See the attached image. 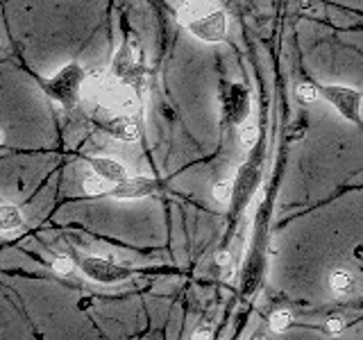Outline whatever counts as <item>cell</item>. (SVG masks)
Wrapping results in <instances>:
<instances>
[{"instance_id":"6da1fadb","label":"cell","mask_w":363,"mask_h":340,"mask_svg":"<svg viewBox=\"0 0 363 340\" xmlns=\"http://www.w3.org/2000/svg\"><path fill=\"white\" fill-rule=\"evenodd\" d=\"M84 79L86 73L79 64H66L60 73H55L52 77L43 79L41 86L55 102H60L64 107H75L84 91Z\"/></svg>"},{"instance_id":"7a4b0ae2","label":"cell","mask_w":363,"mask_h":340,"mask_svg":"<svg viewBox=\"0 0 363 340\" xmlns=\"http://www.w3.org/2000/svg\"><path fill=\"white\" fill-rule=\"evenodd\" d=\"M73 261L91 281H98V283H121L125 279H130L132 275V270L128 266H123L118 261L107 259V256H89V254L73 252Z\"/></svg>"},{"instance_id":"3957f363","label":"cell","mask_w":363,"mask_h":340,"mask_svg":"<svg viewBox=\"0 0 363 340\" xmlns=\"http://www.w3.org/2000/svg\"><path fill=\"white\" fill-rule=\"evenodd\" d=\"M320 96L345 120L361 123V105H363V94H361V91L352 89V86H343V84H325L320 89Z\"/></svg>"},{"instance_id":"277c9868","label":"cell","mask_w":363,"mask_h":340,"mask_svg":"<svg viewBox=\"0 0 363 340\" xmlns=\"http://www.w3.org/2000/svg\"><path fill=\"white\" fill-rule=\"evenodd\" d=\"M111 75L121 79L125 84H132L134 89L141 84L143 79V60H141V48L136 41H125L121 50L116 52V60L111 66Z\"/></svg>"},{"instance_id":"5b68a950","label":"cell","mask_w":363,"mask_h":340,"mask_svg":"<svg viewBox=\"0 0 363 340\" xmlns=\"http://www.w3.org/2000/svg\"><path fill=\"white\" fill-rule=\"evenodd\" d=\"M186 28L193 37L204 41V43H220L227 37L230 21H227V14L223 9H211L209 14H204L193 23H189Z\"/></svg>"},{"instance_id":"8992f818","label":"cell","mask_w":363,"mask_h":340,"mask_svg":"<svg viewBox=\"0 0 363 340\" xmlns=\"http://www.w3.org/2000/svg\"><path fill=\"white\" fill-rule=\"evenodd\" d=\"M159 191V181L152 177H125L118 184H113L109 196L116 198V200H139V198H147V196H155Z\"/></svg>"},{"instance_id":"52a82bcc","label":"cell","mask_w":363,"mask_h":340,"mask_svg":"<svg viewBox=\"0 0 363 340\" xmlns=\"http://www.w3.org/2000/svg\"><path fill=\"white\" fill-rule=\"evenodd\" d=\"M107 130L111 136H116L121 141H128V143H134L141 139V128H139V120H136L134 113H121V116L113 118Z\"/></svg>"},{"instance_id":"ba28073f","label":"cell","mask_w":363,"mask_h":340,"mask_svg":"<svg viewBox=\"0 0 363 340\" xmlns=\"http://www.w3.org/2000/svg\"><path fill=\"white\" fill-rule=\"evenodd\" d=\"M89 166H91V170H96V173L102 175L107 181H111V184H118V181H123L125 177H128L125 166L121 162H116V159H109V157H91Z\"/></svg>"},{"instance_id":"9c48e42d","label":"cell","mask_w":363,"mask_h":340,"mask_svg":"<svg viewBox=\"0 0 363 340\" xmlns=\"http://www.w3.org/2000/svg\"><path fill=\"white\" fill-rule=\"evenodd\" d=\"M227 111L234 125H241L250 111V96L243 86H232V94L227 98Z\"/></svg>"},{"instance_id":"30bf717a","label":"cell","mask_w":363,"mask_h":340,"mask_svg":"<svg viewBox=\"0 0 363 340\" xmlns=\"http://www.w3.org/2000/svg\"><path fill=\"white\" fill-rule=\"evenodd\" d=\"M23 225H26V215H23V211L16 207V204L3 202V207H0V232L9 236L11 232H18Z\"/></svg>"},{"instance_id":"8fae6325","label":"cell","mask_w":363,"mask_h":340,"mask_svg":"<svg viewBox=\"0 0 363 340\" xmlns=\"http://www.w3.org/2000/svg\"><path fill=\"white\" fill-rule=\"evenodd\" d=\"M211 5H213L211 0H184L182 7L177 9V21L182 23V26H189V23H193L196 18L209 14V11L213 9Z\"/></svg>"},{"instance_id":"7c38bea8","label":"cell","mask_w":363,"mask_h":340,"mask_svg":"<svg viewBox=\"0 0 363 340\" xmlns=\"http://www.w3.org/2000/svg\"><path fill=\"white\" fill-rule=\"evenodd\" d=\"M329 288H332V293L338 295V298L352 293V288H354V277H352V272H347L343 268L334 270L332 275H329Z\"/></svg>"},{"instance_id":"4fadbf2b","label":"cell","mask_w":363,"mask_h":340,"mask_svg":"<svg viewBox=\"0 0 363 340\" xmlns=\"http://www.w3.org/2000/svg\"><path fill=\"white\" fill-rule=\"evenodd\" d=\"M82 186H84V193L86 196H105V193L111 191V181H107L102 175H98L96 170H91V173L84 177L82 181Z\"/></svg>"},{"instance_id":"5bb4252c","label":"cell","mask_w":363,"mask_h":340,"mask_svg":"<svg viewBox=\"0 0 363 340\" xmlns=\"http://www.w3.org/2000/svg\"><path fill=\"white\" fill-rule=\"evenodd\" d=\"M211 196L216 202H232L234 196H236V184L234 181H218V184H213V191H211Z\"/></svg>"},{"instance_id":"9a60e30c","label":"cell","mask_w":363,"mask_h":340,"mask_svg":"<svg viewBox=\"0 0 363 340\" xmlns=\"http://www.w3.org/2000/svg\"><path fill=\"white\" fill-rule=\"evenodd\" d=\"M295 98H298L302 105H311L318 98H320V89L315 84H309V82H300L295 86Z\"/></svg>"},{"instance_id":"2e32d148","label":"cell","mask_w":363,"mask_h":340,"mask_svg":"<svg viewBox=\"0 0 363 340\" xmlns=\"http://www.w3.org/2000/svg\"><path fill=\"white\" fill-rule=\"evenodd\" d=\"M259 141V128L257 123H245L241 132H238V143H241L243 147H255Z\"/></svg>"},{"instance_id":"e0dca14e","label":"cell","mask_w":363,"mask_h":340,"mask_svg":"<svg viewBox=\"0 0 363 340\" xmlns=\"http://www.w3.org/2000/svg\"><path fill=\"white\" fill-rule=\"evenodd\" d=\"M291 327V313L289 311H275L270 317V329L275 334H281L286 332V329Z\"/></svg>"},{"instance_id":"ac0fdd59","label":"cell","mask_w":363,"mask_h":340,"mask_svg":"<svg viewBox=\"0 0 363 340\" xmlns=\"http://www.w3.org/2000/svg\"><path fill=\"white\" fill-rule=\"evenodd\" d=\"M73 266H75L73 256H57L55 264H52V270L57 272V275H71Z\"/></svg>"},{"instance_id":"d6986e66","label":"cell","mask_w":363,"mask_h":340,"mask_svg":"<svg viewBox=\"0 0 363 340\" xmlns=\"http://www.w3.org/2000/svg\"><path fill=\"white\" fill-rule=\"evenodd\" d=\"M325 332L329 336H340L343 334V320H340V317H329L325 322Z\"/></svg>"},{"instance_id":"ffe728a7","label":"cell","mask_w":363,"mask_h":340,"mask_svg":"<svg viewBox=\"0 0 363 340\" xmlns=\"http://www.w3.org/2000/svg\"><path fill=\"white\" fill-rule=\"evenodd\" d=\"M211 336H213V329H211L209 324L198 327V329H196V334H193V338H196V340H207V338H211Z\"/></svg>"},{"instance_id":"44dd1931","label":"cell","mask_w":363,"mask_h":340,"mask_svg":"<svg viewBox=\"0 0 363 340\" xmlns=\"http://www.w3.org/2000/svg\"><path fill=\"white\" fill-rule=\"evenodd\" d=\"M230 252H218V254H216V261H218V266H227V264H230Z\"/></svg>"}]
</instances>
